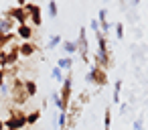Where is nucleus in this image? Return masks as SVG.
Wrapping results in <instances>:
<instances>
[{
    "instance_id": "obj_1",
    "label": "nucleus",
    "mask_w": 148,
    "mask_h": 130,
    "mask_svg": "<svg viewBox=\"0 0 148 130\" xmlns=\"http://www.w3.org/2000/svg\"><path fill=\"white\" fill-rule=\"evenodd\" d=\"M6 83H8L10 106H16V108L25 106V104L29 102V96H27V91H25V79L16 77V79H12V81H6Z\"/></svg>"
},
{
    "instance_id": "obj_2",
    "label": "nucleus",
    "mask_w": 148,
    "mask_h": 130,
    "mask_svg": "<svg viewBox=\"0 0 148 130\" xmlns=\"http://www.w3.org/2000/svg\"><path fill=\"white\" fill-rule=\"evenodd\" d=\"M27 126V112L16 106H8V118L4 120L6 130H23Z\"/></svg>"
},
{
    "instance_id": "obj_3",
    "label": "nucleus",
    "mask_w": 148,
    "mask_h": 130,
    "mask_svg": "<svg viewBox=\"0 0 148 130\" xmlns=\"http://www.w3.org/2000/svg\"><path fill=\"white\" fill-rule=\"evenodd\" d=\"M59 100H61V106H59V112H67L71 100H73V73L69 71L59 87Z\"/></svg>"
},
{
    "instance_id": "obj_4",
    "label": "nucleus",
    "mask_w": 148,
    "mask_h": 130,
    "mask_svg": "<svg viewBox=\"0 0 148 130\" xmlns=\"http://www.w3.org/2000/svg\"><path fill=\"white\" fill-rule=\"evenodd\" d=\"M85 81L87 83H93V85H97V87H106L110 81H108V71H103L101 67H97V65H91L89 67V71L85 73Z\"/></svg>"
},
{
    "instance_id": "obj_5",
    "label": "nucleus",
    "mask_w": 148,
    "mask_h": 130,
    "mask_svg": "<svg viewBox=\"0 0 148 130\" xmlns=\"http://www.w3.org/2000/svg\"><path fill=\"white\" fill-rule=\"evenodd\" d=\"M77 53L81 57L83 63H89V41H87V29L81 27L79 29V35H77Z\"/></svg>"
},
{
    "instance_id": "obj_6",
    "label": "nucleus",
    "mask_w": 148,
    "mask_h": 130,
    "mask_svg": "<svg viewBox=\"0 0 148 130\" xmlns=\"http://www.w3.org/2000/svg\"><path fill=\"white\" fill-rule=\"evenodd\" d=\"M2 17L12 19L16 25H29V14H27V10L21 8V6H10V8H6V10L2 12Z\"/></svg>"
},
{
    "instance_id": "obj_7",
    "label": "nucleus",
    "mask_w": 148,
    "mask_h": 130,
    "mask_svg": "<svg viewBox=\"0 0 148 130\" xmlns=\"http://www.w3.org/2000/svg\"><path fill=\"white\" fill-rule=\"evenodd\" d=\"M25 10L29 14V21L33 23V27H43V12H41V6L35 4V2H27L25 4Z\"/></svg>"
},
{
    "instance_id": "obj_8",
    "label": "nucleus",
    "mask_w": 148,
    "mask_h": 130,
    "mask_svg": "<svg viewBox=\"0 0 148 130\" xmlns=\"http://www.w3.org/2000/svg\"><path fill=\"white\" fill-rule=\"evenodd\" d=\"M37 51H41L39 49V45H35L33 41H25V43H18V53H21V57H33Z\"/></svg>"
},
{
    "instance_id": "obj_9",
    "label": "nucleus",
    "mask_w": 148,
    "mask_h": 130,
    "mask_svg": "<svg viewBox=\"0 0 148 130\" xmlns=\"http://www.w3.org/2000/svg\"><path fill=\"white\" fill-rule=\"evenodd\" d=\"M33 27L31 25H18L16 27V37L21 39V43H25V41H31L33 39Z\"/></svg>"
},
{
    "instance_id": "obj_10",
    "label": "nucleus",
    "mask_w": 148,
    "mask_h": 130,
    "mask_svg": "<svg viewBox=\"0 0 148 130\" xmlns=\"http://www.w3.org/2000/svg\"><path fill=\"white\" fill-rule=\"evenodd\" d=\"M95 39H97V55H106V53L112 51V49L108 47V37H106L101 31L95 33Z\"/></svg>"
},
{
    "instance_id": "obj_11",
    "label": "nucleus",
    "mask_w": 148,
    "mask_h": 130,
    "mask_svg": "<svg viewBox=\"0 0 148 130\" xmlns=\"http://www.w3.org/2000/svg\"><path fill=\"white\" fill-rule=\"evenodd\" d=\"M18 25L12 21V19H8V17H2L0 19V33L2 35H6V33H12V29H16Z\"/></svg>"
},
{
    "instance_id": "obj_12",
    "label": "nucleus",
    "mask_w": 148,
    "mask_h": 130,
    "mask_svg": "<svg viewBox=\"0 0 148 130\" xmlns=\"http://www.w3.org/2000/svg\"><path fill=\"white\" fill-rule=\"evenodd\" d=\"M55 67H59L63 73H69L71 67H73V57H61V59H57V65Z\"/></svg>"
},
{
    "instance_id": "obj_13",
    "label": "nucleus",
    "mask_w": 148,
    "mask_h": 130,
    "mask_svg": "<svg viewBox=\"0 0 148 130\" xmlns=\"http://www.w3.org/2000/svg\"><path fill=\"white\" fill-rule=\"evenodd\" d=\"M61 49L65 51V57H71L77 53V43L75 41H63L61 43Z\"/></svg>"
},
{
    "instance_id": "obj_14",
    "label": "nucleus",
    "mask_w": 148,
    "mask_h": 130,
    "mask_svg": "<svg viewBox=\"0 0 148 130\" xmlns=\"http://www.w3.org/2000/svg\"><path fill=\"white\" fill-rule=\"evenodd\" d=\"M25 91H27V96H29V98H35V96H37V91H39L37 81H35V79H25Z\"/></svg>"
},
{
    "instance_id": "obj_15",
    "label": "nucleus",
    "mask_w": 148,
    "mask_h": 130,
    "mask_svg": "<svg viewBox=\"0 0 148 130\" xmlns=\"http://www.w3.org/2000/svg\"><path fill=\"white\" fill-rule=\"evenodd\" d=\"M18 73H21V67H18V65H10V67H6V69H4L6 81H12V79H16V77H18Z\"/></svg>"
},
{
    "instance_id": "obj_16",
    "label": "nucleus",
    "mask_w": 148,
    "mask_h": 130,
    "mask_svg": "<svg viewBox=\"0 0 148 130\" xmlns=\"http://www.w3.org/2000/svg\"><path fill=\"white\" fill-rule=\"evenodd\" d=\"M39 120H41V110H33L27 114V126H35Z\"/></svg>"
},
{
    "instance_id": "obj_17",
    "label": "nucleus",
    "mask_w": 148,
    "mask_h": 130,
    "mask_svg": "<svg viewBox=\"0 0 148 130\" xmlns=\"http://www.w3.org/2000/svg\"><path fill=\"white\" fill-rule=\"evenodd\" d=\"M61 43H63L61 35H51V37H49V41H47V51L55 49V47H57V45H61Z\"/></svg>"
},
{
    "instance_id": "obj_18",
    "label": "nucleus",
    "mask_w": 148,
    "mask_h": 130,
    "mask_svg": "<svg viewBox=\"0 0 148 130\" xmlns=\"http://www.w3.org/2000/svg\"><path fill=\"white\" fill-rule=\"evenodd\" d=\"M120 94H122V79H118L116 83H114V94H112V100H114V104H120Z\"/></svg>"
},
{
    "instance_id": "obj_19",
    "label": "nucleus",
    "mask_w": 148,
    "mask_h": 130,
    "mask_svg": "<svg viewBox=\"0 0 148 130\" xmlns=\"http://www.w3.org/2000/svg\"><path fill=\"white\" fill-rule=\"evenodd\" d=\"M55 124L59 126V130H67V114L65 112H59L57 118H55Z\"/></svg>"
},
{
    "instance_id": "obj_20",
    "label": "nucleus",
    "mask_w": 148,
    "mask_h": 130,
    "mask_svg": "<svg viewBox=\"0 0 148 130\" xmlns=\"http://www.w3.org/2000/svg\"><path fill=\"white\" fill-rule=\"evenodd\" d=\"M103 130H112V108L106 106V112H103Z\"/></svg>"
},
{
    "instance_id": "obj_21",
    "label": "nucleus",
    "mask_w": 148,
    "mask_h": 130,
    "mask_svg": "<svg viewBox=\"0 0 148 130\" xmlns=\"http://www.w3.org/2000/svg\"><path fill=\"white\" fill-rule=\"evenodd\" d=\"M51 77H53V79L61 85V83H63V79H65V73H63L59 67H53V69H51Z\"/></svg>"
},
{
    "instance_id": "obj_22",
    "label": "nucleus",
    "mask_w": 148,
    "mask_h": 130,
    "mask_svg": "<svg viewBox=\"0 0 148 130\" xmlns=\"http://www.w3.org/2000/svg\"><path fill=\"white\" fill-rule=\"evenodd\" d=\"M47 12H49L51 19H57V14H59V6H57V2H53V0H51V2L47 4Z\"/></svg>"
},
{
    "instance_id": "obj_23",
    "label": "nucleus",
    "mask_w": 148,
    "mask_h": 130,
    "mask_svg": "<svg viewBox=\"0 0 148 130\" xmlns=\"http://www.w3.org/2000/svg\"><path fill=\"white\" fill-rule=\"evenodd\" d=\"M75 100H77L81 106H85V104H89V102H91V94H89L87 89H83V91L79 94V98H75Z\"/></svg>"
},
{
    "instance_id": "obj_24",
    "label": "nucleus",
    "mask_w": 148,
    "mask_h": 130,
    "mask_svg": "<svg viewBox=\"0 0 148 130\" xmlns=\"http://www.w3.org/2000/svg\"><path fill=\"white\" fill-rule=\"evenodd\" d=\"M114 29H116V37H118V39H124V23L118 21V23L114 25Z\"/></svg>"
},
{
    "instance_id": "obj_25",
    "label": "nucleus",
    "mask_w": 148,
    "mask_h": 130,
    "mask_svg": "<svg viewBox=\"0 0 148 130\" xmlns=\"http://www.w3.org/2000/svg\"><path fill=\"white\" fill-rule=\"evenodd\" d=\"M134 130H144V116H138L134 120Z\"/></svg>"
},
{
    "instance_id": "obj_26",
    "label": "nucleus",
    "mask_w": 148,
    "mask_h": 130,
    "mask_svg": "<svg viewBox=\"0 0 148 130\" xmlns=\"http://www.w3.org/2000/svg\"><path fill=\"white\" fill-rule=\"evenodd\" d=\"M51 98H53V104H55V106H57V110H59V106H61V100H59V91H53V96H51Z\"/></svg>"
},
{
    "instance_id": "obj_27",
    "label": "nucleus",
    "mask_w": 148,
    "mask_h": 130,
    "mask_svg": "<svg viewBox=\"0 0 148 130\" xmlns=\"http://www.w3.org/2000/svg\"><path fill=\"white\" fill-rule=\"evenodd\" d=\"M89 27H91V31H93V33H97V31H99V23H97V19H93V21L89 23Z\"/></svg>"
},
{
    "instance_id": "obj_28",
    "label": "nucleus",
    "mask_w": 148,
    "mask_h": 130,
    "mask_svg": "<svg viewBox=\"0 0 148 130\" xmlns=\"http://www.w3.org/2000/svg\"><path fill=\"white\" fill-rule=\"evenodd\" d=\"M6 83V75H4V69H0V87Z\"/></svg>"
},
{
    "instance_id": "obj_29",
    "label": "nucleus",
    "mask_w": 148,
    "mask_h": 130,
    "mask_svg": "<svg viewBox=\"0 0 148 130\" xmlns=\"http://www.w3.org/2000/svg\"><path fill=\"white\" fill-rule=\"evenodd\" d=\"M128 112V104H120V114H126Z\"/></svg>"
},
{
    "instance_id": "obj_30",
    "label": "nucleus",
    "mask_w": 148,
    "mask_h": 130,
    "mask_svg": "<svg viewBox=\"0 0 148 130\" xmlns=\"http://www.w3.org/2000/svg\"><path fill=\"white\" fill-rule=\"evenodd\" d=\"M0 130H6V128H4V120H2V118H0Z\"/></svg>"
},
{
    "instance_id": "obj_31",
    "label": "nucleus",
    "mask_w": 148,
    "mask_h": 130,
    "mask_svg": "<svg viewBox=\"0 0 148 130\" xmlns=\"http://www.w3.org/2000/svg\"><path fill=\"white\" fill-rule=\"evenodd\" d=\"M0 19H2V12H0Z\"/></svg>"
}]
</instances>
